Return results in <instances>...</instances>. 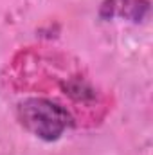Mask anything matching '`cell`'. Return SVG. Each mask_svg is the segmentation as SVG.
I'll return each instance as SVG.
<instances>
[{"mask_svg":"<svg viewBox=\"0 0 153 155\" xmlns=\"http://www.w3.org/2000/svg\"><path fill=\"white\" fill-rule=\"evenodd\" d=\"M16 117L20 124L41 141L54 143L74 126L70 112L47 97H27L18 103Z\"/></svg>","mask_w":153,"mask_h":155,"instance_id":"obj_1","label":"cell"},{"mask_svg":"<svg viewBox=\"0 0 153 155\" xmlns=\"http://www.w3.org/2000/svg\"><path fill=\"white\" fill-rule=\"evenodd\" d=\"M65 90H67V94H69L70 97H74L77 101H86V99H90V97L94 96L92 87L86 85V83L81 81V79H72V81H69V83L65 85Z\"/></svg>","mask_w":153,"mask_h":155,"instance_id":"obj_3","label":"cell"},{"mask_svg":"<svg viewBox=\"0 0 153 155\" xmlns=\"http://www.w3.org/2000/svg\"><path fill=\"white\" fill-rule=\"evenodd\" d=\"M150 0H105L99 7L103 20L122 18L133 24H141L150 15Z\"/></svg>","mask_w":153,"mask_h":155,"instance_id":"obj_2","label":"cell"}]
</instances>
